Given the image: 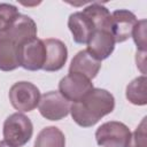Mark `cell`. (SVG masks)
I'll return each instance as SVG.
<instances>
[{"instance_id": "e0dca14e", "label": "cell", "mask_w": 147, "mask_h": 147, "mask_svg": "<svg viewBox=\"0 0 147 147\" xmlns=\"http://www.w3.org/2000/svg\"><path fill=\"white\" fill-rule=\"evenodd\" d=\"M147 117H144L133 133H131L124 147H146L147 146Z\"/></svg>"}, {"instance_id": "9a60e30c", "label": "cell", "mask_w": 147, "mask_h": 147, "mask_svg": "<svg viewBox=\"0 0 147 147\" xmlns=\"http://www.w3.org/2000/svg\"><path fill=\"white\" fill-rule=\"evenodd\" d=\"M34 147H65V137L56 126H46L37 136Z\"/></svg>"}, {"instance_id": "8992f818", "label": "cell", "mask_w": 147, "mask_h": 147, "mask_svg": "<svg viewBox=\"0 0 147 147\" xmlns=\"http://www.w3.org/2000/svg\"><path fill=\"white\" fill-rule=\"evenodd\" d=\"M130 136V129L117 121L106 122L95 131L96 142L101 147H124Z\"/></svg>"}, {"instance_id": "277c9868", "label": "cell", "mask_w": 147, "mask_h": 147, "mask_svg": "<svg viewBox=\"0 0 147 147\" xmlns=\"http://www.w3.org/2000/svg\"><path fill=\"white\" fill-rule=\"evenodd\" d=\"M11 106L18 111H31L33 110L40 100L39 88L30 82H17L15 83L8 93Z\"/></svg>"}, {"instance_id": "5bb4252c", "label": "cell", "mask_w": 147, "mask_h": 147, "mask_svg": "<svg viewBox=\"0 0 147 147\" xmlns=\"http://www.w3.org/2000/svg\"><path fill=\"white\" fill-rule=\"evenodd\" d=\"M83 13L93 22L95 30H99V29L109 30L111 14L109 13V10L103 5L98 3V2L90 3L87 7L84 8Z\"/></svg>"}, {"instance_id": "ba28073f", "label": "cell", "mask_w": 147, "mask_h": 147, "mask_svg": "<svg viewBox=\"0 0 147 147\" xmlns=\"http://www.w3.org/2000/svg\"><path fill=\"white\" fill-rule=\"evenodd\" d=\"M93 88L92 82L79 74H69L59 83V92L61 95L72 102L79 101Z\"/></svg>"}, {"instance_id": "7c38bea8", "label": "cell", "mask_w": 147, "mask_h": 147, "mask_svg": "<svg viewBox=\"0 0 147 147\" xmlns=\"http://www.w3.org/2000/svg\"><path fill=\"white\" fill-rule=\"evenodd\" d=\"M101 69V61L92 56L86 49L79 51L71 60L69 74H79L92 80Z\"/></svg>"}, {"instance_id": "7a4b0ae2", "label": "cell", "mask_w": 147, "mask_h": 147, "mask_svg": "<svg viewBox=\"0 0 147 147\" xmlns=\"http://www.w3.org/2000/svg\"><path fill=\"white\" fill-rule=\"evenodd\" d=\"M114 108L115 99L110 92L103 88H93L83 99L70 106V114L76 124L90 127L110 114Z\"/></svg>"}, {"instance_id": "5b68a950", "label": "cell", "mask_w": 147, "mask_h": 147, "mask_svg": "<svg viewBox=\"0 0 147 147\" xmlns=\"http://www.w3.org/2000/svg\"><path fill=\"white\" fill-rule=\"evenodd\" d=\"M46 59V48L42 39L37 37L25 40L18 52V63L20 67L25 70L37 71L42 69Z\"/></svg>"}, {"instance_id": "9c48e42d", "label": "cell", "mask_w": 147, "mask_h": 147, "mask_svg": "<svg viewBox=\"0 0 147 147\" xmlns=\"http://www.w3.org/2000/svg\"><path fill=\"white\" fill-rule=\"evenodd\" d=\"M138 20L136 15L126 9H118L111 14L110 20V33L113 34L115 42H124L127 40L133 31Z\"/></svg>"}, {"instance_id": "30bf717a", "label": "cell", "mask_w": 147, "mask_h": 147, "mask_svg": "<svg viewBox=\"0 0 147 147\" xmlns=\"http://www.w3.org/2000/svg\"><path fill=\"white\" fill-rule=\"evenodd\" d=\"M115 49V39L109 30H94L87 41V52L96 60L108 59Z\"/></svg>"}, {"instance_id": "4fadbf2b", "label": "cell", "mask_w": 147, "mask_h": 147, "mask_svg": "<svg viewBox=\"0 0 147 147\" xmlns=\"http://www.w3.org/2000/svg\"><path fill=\"white\" fill-rule=\"evenodd\" d=\"M68 28L72 33L74 41L77 44H87L95 30L93 22L83 11H76L69 16Z\"/></svg>"}, {"instance_id": "ffe728a7", "label": "cell", "mask_w": 147, "mask_h": 147, "mask_svg": "<svg viewBox=\"0 0 147 147\" xmlns=\"http://www.w3.org/2000/svg\"><path fill=\"white\" fill-rule=\"evenodd\" d=\"M0 147H16V146L11 145L10 142H8V141H6V140H1V141H0Z\"/></svg>"}, {"instance_id": "ac0fdd59", "label": "cell", "mask_w": 147, "mask_h": 147, "mask_svg": "<svg viewBox=\"0 0 147 147\" xmlns=\"http://www.w3.org/2000/svg\"><path fill=\"white\" fill-rule=\"evenodd\" d=\"M18 9L10 3H0V31L8 29L18 17Z\"/></svg>"}, {"instance_id": "d6986e66", "label": "cell", "mask_w": 147, "mask_h": 147, "mask_svg": "<svg viewBox=\"0 0 147 147\" xmlns=\"http://www.w3.org/2000/svg\"><path fill=\"white\" fill-rule=\"evenodd\" d=\"M131 37L137 45L138 52H146V20L138 21L133 28Z\"/></svg>"}, {"instance_id": "6da1fadb", "label": "cell", "mask_w": 147, "mask_h": 147, "mask_svg": "<svg viewBox=\"0 0 147 147\" xmlns=\"http://www.w3.org/2000/svg\"><path fill=\"white\" fill-rule=\"evenodd\" d=\"M34 37H37L36 22L22 14L8 29L0 31V70L13 71L17 69L20 67L18 52L21 45Z\"/></svg>"}, {"instance_id": "2e32d148", "label": "cell", "mask_w": 147, "mask_h": 147, "mask_svg": "<svg viewBox=\"0 0 147 147\" xmlns=\"http://www.w3.org/2000/svg\"><path fill=\"white\" fill-rule=\"evenodd\" d=\"M126 99L136 106H145L147 103V78L145 75L134 78L126 86Z\"/></svg>"}, {"instance_id": "3957f363", "label": "cell", "mask_w": 147, "mask_h": 147, "mask_svg": "<svg viewBox=\"0 0 147 147\" xmlns=\"http://www.w3.org/2000/svg\"><path fill=\"white\" fill-rule=\"evenodd\" d=\"M3 138L16 147L25 145L32 137L33 125L31 119L21 113L9 115L3 123Z\"/></svg>"}, {"instance_id": "8fae6325", "label": "cell", "mask_w": 147, "mask_h": 147, "mask_svg": "<svg viewBox=\"0 0 147 147\" xmlns=\"http://www.w3.org/2000/svg\"><path fill=\"white\" fill-rule=\"evenodd\" d=\"M46 48V59L42 67L45 71H59L61 70L68 59V49L63 41L54 38L44 40Z\"/></svg>"}, {"instance_id": "52a82bcc", "label": "cell", "mask_w": 147, "mask_h": 147, "mask_svg": "<svg viewBox=\"0 0 147 147\" xmlns=\"http://www.w3.org/2000/svg\"><path fill=\"white\" fill-rule=\"evenodd\" d=\"M70 101L59 91H49L40 96L38 108L40 115L49 121H60L70 113Z\"/></svg>"}]
</instances>
